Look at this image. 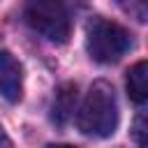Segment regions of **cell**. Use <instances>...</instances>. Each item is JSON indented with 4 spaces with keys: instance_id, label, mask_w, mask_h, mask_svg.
<instances>
[{
    "instance_id": "obj_1",
    "label": "cell",
    "mask_w": 148,
    "mask_h": 148,
    "mask_svg": "<svg viewBox=\"0 0 148 148\" xmlns=\"http://www.w3.org/2000/svg\"><path fill=\"white\" fill-rule=\"evenodd\" d=\"M76 127L81 134L92 139H106L118 127V99L113 86L95 81L76 113Z\"/></svg>"
},
{
    "instance_id": "obj_2",
    "label": "cell",
    "mask_w": 148,
    "mask_h": 148,
    "mask_svg": "<svg viewBox=\"0 0 148 148\" xmlns=\"http://www.w3.org/2000/svg\"><path fill=\"white\" fill-rule=\"evenodd\" d=\"M132 46V35L116 21L109 18H92L88 23V37H86V49L88 56L99 62V65H111L118 62Z\"/></svg>"
},
{
    "instance_id": "obj_3",
    "label": "cell",
    "mask_w": 148,
    "mask_h": 148,
    "mask_svg": "<svg viewBox=\"0 0 148 148\" xmlns=\"http://www.w3.org/2000/svg\"><path fill=\"white\" fill-rule=\"evenodd\" d=\"M23 16L28 25L37 30L42 37H46L49 42L65 44L72 32L69 12L62 0H30L25 5Z\"/></svg>"
},
{
    "instance_id": "obj_4",
    "label": "cell",
    "mask_w": 148,
    "mask_h": 148,
    "mask_svg": "<svg viewBox=\"0 0 148 148\" xmlns=\"http://www.w3.org/2000/svg\"><path fill=\"white\" fill-rule=\"evenodd\" d=\"M0 95L12 104L23 95V69L9 51H0Z\"/></svg>"
},
{
    "instance_id": "obj_5",
    "label": "cell",
    "mask_w": 148,
    "mask_h": 148,
    "mask_svg": "<svg viewBox=\"0 0 148 148\" xmlns=\"http://www.w3.org/2000/svg\"><path fill=\"white\" fill-rule=\"evenodd\" d=\"M74 109H76V83L67 81L56 90V97L51 104V123L58 127H65L74 116Z\"/></svg>"
},
{
    "instance_id": "obj_6",
    "label": "cell",
    "mask_w": 148,
    "mask_h": 148,
    "mask_svg": "<svg viewBox=\"0 0 148 148\" xmlns=\"http://www.w3.org/2000/svg\"><path fill=\"white\" fill-rule=\"evenodd\" d=\"M127 95L134 104H143L148 99V62L139 60L127 72Z\"/></svg>"
},
{
    "instance_id": "obj_7",
    "label": "cell",
    "mask_w": 148,
    "mask_h": 148,
    "mask_svg": "<svg viewBox=\"0 0 148 148\" xmlns=\"http://www.w3.org/2000/svg\"><path fill=\"white\" fill-rule=\"evenodd\" d=\"M143 134H146V130H143V113H141V116L136 118V125H134V136H136V141H139V146H141V148L146 146Z\"/></svg>"
},
{
    "instance_id": "obj_8",
    "label": "cell",
    "mask_w": 148,
    "mask_h": 148,
    "mask_svg": "<svg viewBox=\"0 0 148 148\" xmlns=\"http://www.w3.org/2000/svg\"><path fill=\"white\" fill-rule=\"evenodd\" d=\"M0 148H12V141H9V136L0 130Z\"/></svg>"
},
{
    "instance_id": "obj_9",
    "label": "cell",
    "mask_w": 148,
    "mask_h": 148,
    "mask_svg": "<svg viewBox=\"0 0 148 148\" xmlns=\"http://www.w3.org/2000/svg\"><path fill=\"white\" fill-rule=\"evenodd\" d=\"M49 148H79V146H69V143H51Z\"/></svg>"
}]
</instances>
